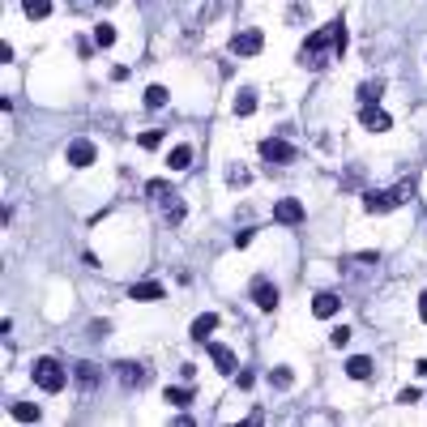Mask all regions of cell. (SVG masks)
Returning <instances> with one entry per match:
<instances>
[{"mask_svg":"<svg viewBox=\"0 0 427 427\" xmlns=\"http://www.w3.org/2000/svg\"><path fill=\"white\" fill-rule=\"evenodd\" d=\"M329 338H334V346H346V342H350V329H346V325H338Z\"/></svg>","mask_w":427,"mask_h":427,"instance_id":"cell-31","label":"cell"},{"mask_svg":"<svg viewBox=\"0 0 427 427\" xmlns=\"http://www.w3.org/2000/svg\"><path fill=\"white\" fill-rule=\"evenodd\" d=\"M167 163H171V171H188V167H192V150H188V145H176Z\"/></svg>","mask_w":427,"mask_h":427,"instance_id":"cell-18","label":"cell"},{"mask_svg":"<svg viewBox=\"0 0 427 427\" xmlns=\"http://www.w3.org/2000/svg\"><path fill=\"white\" fill-rule=\"evenodd\" d=\"M167 98H171V94H167V86H150V90H145V107H150V112L167 107Z\"/></svg>","mask_w":427,"mask_h":427,"instance_id":"cell-20","label":"cell"},{"mask_svg":"<svg viewBox=\"0 0 427 427\" xmlns=\"http://www.w3.org/2000/svg\"><path fill=\"white\" fill-rule=\"evenodd\" d=\"M158 141H163V137H158V129H150V133H141V150H158Z\"/></svg>","mask_w":427,"mask_h":427,"instance_id":"cell-30","label":"cell"},{"mask_svg":"<svg viewBox=\"0 0 427 427\" xmlns=\"http://www.w3.org/2000/svg\"><path fill=\"white\" fill-rule=\"evenodd\" d=\"M227 184H235V188H244V184H248V171H244L239 163H231V167H227Z\"/></svg>","mask_w":427,"mask_h":427,"instance_id":"cell-27","label":"cell"},{"mask_svg":"<svg viewBox=\"0 0 427 427\" xmlns=\"http://www.w3.org/2000/svg\"><path fill=\"white\" fill-rule=\"evenodd\" d=\"M13 419H22V423H34V419H39V406H30V402H18V406H13Z\"/></svg>","mask_w":427,"mask_h":427,"instance_id":"cell-26","label":"cell"},{"mask_svg":"<svg viewBox=\"0 0 427 427\" xmlns=\"http://www.w3.org/2000/svg\"><path fill=\"white\" fill-rule=\"evenodd\" d=\"M256 112V90H239L235 98V116H252Z\"/></svg>","mask_w":427,"mask_h":427,"instance_id":"cell-21","label":"cell"},{"mask_svg":"<svg viewBox=\"0 0 427 427\" xmlns=\"http://www.w3.org/2000/svg\"><path fill=\"white\" fill-rule=\"evenodd\" d=\"M338 308H342V299H338L334 291H320V295L312 299V316H316V320H329V316H338Z\"/></svg>","mask_w":427,"mask_h":427,"instance_id":"cell-8","label":"cell"},{"mask_svg":"<svg viewBox=\"0 0 427 427\" xmlns=\"http://www.w3.org/2000/svg\"><path fill=\"white\" fill-rule=\"evenodd\" d=\"M145 192H150L158 205H163V214H167V223H171V227H180V223H184V201H180V192H176L167 180H150V184H145Z\"/></svg>","mask_w":427,"mask_h":427,"instance_id":"cell-1","label":"cell"},{"mask_svg":"<svg viewBox=\"0 0 427 427\" xmlns=\"http://www.w3.org/2000/svg\"><path fill=\"white\" fill-rule=\"evenodd\" d=\"M261 47H265V34L261 30H239L231 39V56H256Z\"/></svg>","mask_w":427,"mask_h":427,"instance_id":"cell-5","label":"cell"},{"mask_svg":"<svg viewBox=\"0 0 427 427\" xmlns=\"http://www.w3.org/2000/svg\"><path fill=\"white\" fill-rule=\"evenodd\" d=\"M274 218H278L282 227H299V223H303V205H299L295 197H282V201L274 205Z\"/></svg>","mask_w":427,"mask_h":427,"instance_id":"cell-6","label":"cell"},{"mask_svg":"<svg viewBox=\"0 0 427 427\" xmlns=\"http://www.w3.org/2000/svg\"><path fill=\"white\" fill-rule=\"evenodd\" d=\"M248 244H252V227H248V231H239V235H235V248H248Z\"/></svg>","mask_w":427,"mask_h":427,"instance_id":"cell-35","label":"cell"},{"mask_svg":"<svg viewBox=\"0 0 427 427\" xmlns=\"http://www.w3.org/2000/svg\"><path fill=\"white\" fill-rule=\"evenodd\" d=\"M359 124H363L367 133H389V129H393V116L381 112V103H372V107H359Z\"/></svg>","mask_w":427,"mask_h":427,"instance_id":"cell-4","label":"cell"},{"mask_svg":"<svg viewBox=\"0 0 427 427\" xmlns=\"http://www.w3.org/2000/svg\"><path fill=\"white\" fill-rule=\"evenodd\" d=\"M270 381H274L278 389H291V381H295V372H291V367H274V372H270Z\"/></svg>","mask_w":427,"mask_h":427,"instance_id":"cell-25","label":"cell"},{"mask_svg":"<svg viewBox=\"0 0 427 427\" xmlns=\"http://www.w3.org/2000/svg\"><path fill=\"white\" fill-rule=\"evenodd\" d=\"M107 329H112L107 320H94V325H90V334H94V338H107Z\"/></svg>","mask_w":427,"mask_h":427,"instance_id":"cell-33","label":"cell"},{"mask_svg":"<svg viewBox=\"0 0 427 427\" xmlns=\"http://www.w3.org/2000/svg\"><path fill=\"white\" fill-rule=\"evenodd\" d=\"M22 9H26L30 22H43V18H51V0H26Z\"/></svg>","mask_w":427,"mask_h":427,"instance_id":"cell-19","label":"cell"},{"mask_svg":"<svg viewBox=\"0 0 427 427\" xmlns=\"http://www.w3.org/2000/svg\"><path fill=\"white\" fill-rule=\"evenodd\" d=\"M363 209H367V214H389V209H398V205H393L389 192H363Z\"/></svg>","mask_w":427,"mask_h":427,"instance_id":"cell-14","label":"cell"},{"mask_svg":"<svg viewBox=\"0 0 427 427\" xmlns=\"http://www.w3.org/2000/svg\"><path fill=\"white\" fill-rule=\"evenodd\" d=\"M116 376H120V385H124V389H137V385H145V367L124 359V363H116Z\"/></svg>","mask_w":427,"mask_h":427,"instance_id":"cell-11","label":"cell"},{"mask_svg":"<svg viewBox=\"0 0 427 427\" xmlns=\"http://www.w3.org/2000/svg\"><path fill=\"white\" fill-rule=\"evenodd\" d=\"M414 372H419V376H427V359H419V363H414Z\"/></svg>","mask_w":427,"mask_h":427,"instance_id":"cell-37","label":"cell"},{"mask_svg":"<svg viewBox=\"0 0 427 427\" xmlns=\"http://www.w3.org/2000/svg\"><path fill=\"white\" fill-rule=\"evenodd\" d=\"M372 265H376V252H359V256H346V274H350V278H359L363 270H372Z\"/></svg>","mask_w":427,"mask_h":427,"instance_id":"cell-16","label":"cell"},{"mask_svg":"<svg viewBox=\"0 0 427 427\" xmlns=\"http://www.w3.org/2000/svg\"><path fill=\"white\" fill-rule=\"evenodd\" d=\"M90 163H94V141H86V137L69 141V167H90Z\"/></svg>","mask_w":427,"mask_h":427,"instance_id":"cell-9","label":"cell"},{"mask_svg":"<svg viewBox=\"0 0 427 427\" xmlns=\"http://www.w3.org/2000/svg\"><path fill=\"white\" fill-rule=\"evenodd\" d=\"M167 402H171V406H188V402H192L188 381H184V385H176V389H167Z\"/></svg>","mask_w":427,"mask_h":427,"instance_id":"cell-24","label":"cell"},{"mask_svg":"<svg viewBox=\"0 0 427 427\" xmlns=\"http://www.w3.org/2000/svg\"><path fill=\"white\" fill-rule=\"evenodd\" d=\"M141 5H145V0H141Z\"/></svg>","mask_w":427,"mask_h":427,"instance_id":"cell-39","label":"cell"},{"mask_svg":"<svg viewBox=\"0 0 427 427\" xmlns=\"http://www.w3.org/2000/svg\"><path fill=\"white\" fill-rule=\"evenodd\" d=\"M252 303H256L261 312H274V308H278V287L265 282V278H256V282H252Z\"/></svg>","mask_w":427,"mask_h":427,"instance_id":"cell-7","label":"cell"},{"mask_svg":"<svg viewBox=\"0 0 427 427\" xmlns=\"http://www.w3.org/2000/svg\"><path fill=\"white\" fill-rule=\"evenodd\" d=\"M214 329H218V316H214V312H201V316L192 320V329H188V334H192V342H205Z\"/></svg>","mask_w":427,"mask_h":427,"instance_id":"cell-12","label":"cell"},{"mask_svg":"<svg viewBox=\"0 0 427 427\" xmlns=\"http://www.w3.org/2000/svg\"><path fill=\"white\" fill-rule=\"evenodd\" d=\"M334 51H338V56L346 51V26H334Z\"/></svg>","mask_w":427,"mask_h":427,"instance_id":"cell-29","label":"cell"},{"mask_svg":"<svg viewBox=\"0 0 427 427\" xmlns=\"http://www.w3.org/2000/svg\"><path fill=\"white\" fill-rule=\"evenodd\" d=\"M291 18H295V22H303V18H308V5H303V0H299V5H291Z\"/></svg>","mask_w":427,"mask_h":427,"instance_id":"cell-34","label":"cell"},{"mask_svg":"<svg viewBox=\"0 0 427 427\" xmlns=\"http://www.w3.org/2000/svg\"><path fill=\"white\" fill-rule=\"evenodd\" d=\"M381 94H385V86H381V81H363V86H359V107L381 103Z\"/></svg>","mask_w":427,"mask_h":427,"instance_id":"cell-17","label":"cell"},{"mask_svg":"<svg viewBox=\"0 0 427 427\" xmlns=\"http://www.w3.org/2000/svg\"><path fill=\"white\" fill-rule=\"evenodd\" d=\"M98 376H103V372L94 367V363H77V381L90 389V385H98Z\"/></svg>","mask_w":427,"mask_h":427,"instance_id":"cell-23","label":"cell"},{"mask_svg":"<svg viewBox=\"0 0 427 427\" xmlns=\"http://www.w3.org/2000/svg\"><path fill=\"white\" fill-rule=\"evenodd\" d=\"M419 320H427V291L419 295Z\"/></svg>","mask_w":427,"mask_h":427,"instance_id":"cell-36","label":"cell"},{"mask_svg":"<svg viewBox=\"0 0 427 427\" xmlns=\"http://www.w3.org/2000/svg\"><path fill=\"white\" fill-rule=\"evenodd\" d=\"M94 43H98V47H112V43H116V30H112V26H94Z\"/></svg>","mask_w":427,"mask_h":427,"instance_id":"cell-28","label":"cell"},{"mask_svg":"<svg viewBox=\"0 0 427 427\" xmlns=\"http://www.w3.org/2000/svg\"><path fill=\"white\" fill-rule=\"evenodd\" d=\"M372 367H376V363H372L367 355H355V359H346V376H350V381H367Z\"/></svg>","mask_w":427,"mask_h":427,"instance_id":"cell-15","label":"cell"},{"mask_svg":"<svg viewBox=\"0 0 427 427\" xmlns=\"http://www.w3.org/2000/svg\"><path fill=\"white\" fill-rule=\"evenodd\" d=\"M30 376H34V385H39L43 393H60V389H65V381H69V376H65V367H60L56 359H47V355H43V359H34Z\"/></svg>","mask_w":427,"mask_h":427,"instance_id":"cell-2","label":"cell"},{"mask_svg":"<svg viewBox=\"0 0 427 427\" xmlns=\"http://www.w3.org/2000/svg\"><path fill=\"white\" fill-rule=\"evenodd\" d=\"M209 359H214V367H218V372H227V376H231V372L239 367L235 350H231V346H223V342H214V346H209Z\"/></svg>","mask_w":427,"mask_h":427,"instance_id":"cell-10","label":"cell"},{"mask_svg":"<svg viewBox=\"0 0 427 427\" xmlns=\"http://www.w3.org/2000/svg\"><path fill=\"white\" fill-rule=\"evenodd\" d=\"M129 299L154 303V299H163V287H158V282H133V287H129Z\"/></svg>","mask_w":427,"mask_h":427,"instance_id":"cell-13","label":"cell"},{"mask_svg":"<svg viewBox=\"0 0 427 427\" xmlns=\"http://www.w3.org/2000/svg\"><path fill=\"white\" fill-rule=\"evenodd\" d=\"M389 197H393V205H406V201L414 197V180H402V184H393V188H389Z\"/></svg>","mask_w":427,"mask_h":427,"instance_id":"cell-22","label":"cell"},{"mask_svg":"<svg viewBox=\"0 0 427 427\" xmlns=\"http://www.w3.org/2000/svg\"><path fill=\"white\" fill-rule=\"evenodd\" d=\"M398 402H402V406H414V402H419V389H414V385H410V389H402V393H398Z\"/></svg>","mask_w":427,"mask_h":427,"instance_id":"cell-32","label":"cell"},{"mask_svg":"<svg viewBox=\"0 0 427 427\" xmlns=\"http://www.w3.org/2000/svg\"><path fill=\"white\" fill-rule=\"evenodd\" d=\"M261 158H265V163H295V145L291 141H282V137H265L261 141Z\"/></svg>","mask_w":427,"mask_h":427,"instance_id":"cell-3","label":"cell"},{"mask_svg":"<svg viewBox=\"0 0 427 427\" xmlns=\"http://www.w3.org/2000/svg\"><path fill=\"white\" fill-rule=\"evenodd\" d=\"M98 5H112V0H98Z\"/></svg>","mask_w":427,"mask_h":427,"instance_id":"cell-38","label":"cell"}]
</instances>
